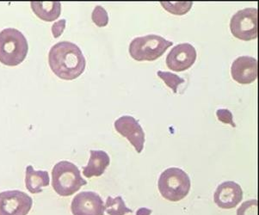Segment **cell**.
<instances>
[{"label":"cell","instance_id":"6da1fadb","mask_svg":"<svg viewBox=\"0 0 259 215\" xmlns=\"http://www.w3.org/2000/svg\"><path fill=\"white\" fill-rule=\"evenodd\" d=\"M49 64L60 78L73 80L84 72L87 60L78 46L64 40L56 43L49 50Z\"/></svg>","mask_w":259,"mask_h":215},{"label":"cell","instance_id":"7a4b0ae2","mask_svg":"<svg viewBox=\"0 0 259 215\" xmlns=\"http://www.w3.org/2000/svg\"><path fill=\"white\" fill-rule=\"evenodd\" d=\"M29 44L22 32L14 28L0 31V62L6 66H16L25 60Z\"/></svg>","mask_w":259,"mask_h":215},{"label":"cell","instance_id":"3957f363","mask_svg":"<svg viewBox=\"0 0 259 215\" xmlns=\"http://www.w3.org/2000/svg\"><path fill=\"white\" fill-rule=\"evenodd\" d=\"M77 165L69 161H61L52 169V185L61 196H70L87 185Z\"/></svg>","mask_w":259,"mask_h":215},{"label":"cell","instance_id":"277c9868","mask_svg":"<svg viewBox=\"0 0 259 215\" xmlns=\"http://www.w3.org/2000/svg\"><path fill=\"white\" fill-rule=\"evenodd\" d=\"M191 182L187 173L178 167H171L162 172L158 178V188L163 198L177 202L187 196Z\"/></svg>","mask_w":259,"mask_h":215},{"label":"cell","instance_id":"5b68a950","mask_svg":"<svg viewBox=\"0 0 259 215\" xmlns=\"http://www.w3.org/2000/svg\"><path fill=\"white\" fill-rule=\"evenodd\" d=\"M173 42L158 34L136 37L130 42V55L137 61H153L164 55Z\"/></svg>","mask_w":259,"mask_h":215},{"label":"cell","instance_id":"8992f818","mask_svg":"<svg viewBox=\"0 0 259 215\" xmlns=\"http://www.w3.org/2000/svg\"><path fill=\"white\" fill-rule=\"evenodd\" d=\"M230 29L234 37L242 40L256 39L258 34V11L256 8H245L233 15Z\"/></svg>","mask_w":259,"mask_h":215},{"label":"cell","instance_id":"52a82bcc","mask_svg":"<svg viewBox=\"0 0 259 215\" xmlns=\"http://www.w3.org/2000/svg\"><path fill=\"white\" fill-rule=\"evenodd\" d=\"M33 200L20 190H7L0 193V215H28Z\"/></svg>","mask_w":259,"mask_h":215},{"label":"cell","instance_id":"ba28073f","mask_svg":"<svg viewBox=\"0 0 259 215\" xmlns=\"http://www.w3.org/2000/svg\"><path fill=\"white\" fill-rule=\"evenodd\" d=\"M71 211L73 215H104V201L93 191H83L72 199Z\"/></svg>","mask_w":259,"mask_h":215},{"label":"cell","instance_id":"9c48e42d","mask_svg":"<svg viewBox=\"0 0 259 215\" xmlns=\"http://www.w3.org/2000/svg\"><path fill=\"white\" fill-rule=\"evenodd\" d=\"M114 126L116 132L127 138L136 152H142L144 148L145 133L136 118L131 115H123L115 120Z\"/></svg>","mask_w":259,"mask_h":215},{"label":"cell","instance_id":"30bf717a","mask_svg":"<svg viewBox=\"0 0 259 215\" xmlns=\"http://www.w3.org/2000/svg\"><path fill=\"white\" fill-rule=\"evenodd\" d=\"M196 50L190 43H181L172 48L166 57L168 68L175 72H184L193 66L196 60Z\"/></svg>","mask_w":259,"mask_h":215},{"label":"cell","instance_id":"8fae6325","mask_svg":"<svg viewBox=\"0 0 259 215\" xmlns=\"http://www.w3.org/2000/svg\"><path fill=\"white\" fill-rule=\"evenodd\" d=\"M231 74L234 80L241 84L252 83L258 75L257 60L250 56L237 58L231 66Z\"/></svg>","mask_w":259,"mask_h":215},{"label":"cell","instance_id":"7c38bea8","mask_svg":"<svg viewBox=\"0 0 259 215\" xmlns=\"http://www.w3.org/2000/svg\"><path fill=\"white\" fill-rule=\"evenodd\" d=\"M243 199V190L239 184L233 181L224 182L217 187L213 200L223 209L234 208Z\"/></svg>","mask_w":259,"mask_h":215},{"label":"cell","instance_id":"4fadbf2b","mask_svg":"<svg viewBox=\"0 0 259 215\" xmlns=\"http://www.w3.org/2000/svg\"><path fill=\"white\" fill-rule=\"evenodd\" d=\"M91 157L87 166L83 168V174L85 178L100 177L103 175L110 164V156L101 150H91Z\"/></svg>","mask_w":259,"mask_h":215},{"label":"cell","instance_id":"5bb4252c","mask_svg":"<svg viewBox=\"0 0 259 215\" xmlns=\"http://www.w3.org/2000/svg\"><path fill=\"white\" fill-rule=\"evenodd\" d=\"M25 185L26 189L31 194L42 192V188L49 185V172L46 170H35L32 165H28L26 167Z\"/></svg>","mask_w":259,"mask_h":215},{"label":"cell","instance_id":"9a60e30c","mask_svg":"<svg viewBox=\"0 0 259 215\" xmlns=\"http://www.w3.org/2000/svg\"><path fill=\"white\" fill-rule=\"evenodd\" d=\"M30 6L33 12L41 20L53 22L61 16L60 2H31Z\"/></svg>","mask_w":259,"mask_h":215},{"label":"cell","instance_id":"2e32d148","mask_svg":"<svg viewBox=\"0 0 259 215\" xmlns=\"http://www.w3.org/2000/svg\"><path fill=\"white\" fill-rule=\"evenodd\" d=\"M104 207L107 213L110 215H125L128 212H133L132 210L125 205V202L121 196H117L115 198L109 196L107 198Z\"/></svg>","mask_w":259,"mask_h":215},{"label":"cell","instance_id":"e0dca14e","mask_svg":"<svg viewBox=\"0 0 259 215\" xmlns=\"http://www.w3.org/2000/svg\"><path fill=\"white\" fill-rule=\"evenodd\" d=\"M164 10L174 15H185L190 12V9L193 6L192 2H160Z\"/></svg>","mask_w":259,"mask_h":215},{"label":"cell","instance_id":"ac0fdd59","mask_svg":"<svg viewBox=\"0 0 259 215\" xmlns=\"http://www.w3.org/2000/svg\"><path fill=\"white\" fill-rule=\"evenodd\" d=\"M157 75L164 81L169 88L172 90L174 93L178 92V87L183 83H185V79L179 77L178 75L174 74L172 72H163V71H158Z\"/></svg>","mask_w":259,"mask_h":215},{"label":"cell","instance_id":"d6986e66","mask_svg":"<svg viewBox=\"0 0 259 215\" xmlns=\"http://www.w3.org/2000/svg\"><path fill=\"white\" fill-rule=\"evenodd\" d=\"M92 19L98 27H105L109 23V15L104 7L97 6L92 13Z\"/></svg>","mask_w":259,"mask_h":215},{"label":"cell","instance_id":"ffe728a7","mask_svg":"<svg viewBox=\"0 0 259 215\" xmlns=\"http://www.w3.org/2000/svg\"><path fill=\"white\" fill-rule=\"evenodd\" d=\"M258 203L256 200H250L241 204L237 210V215H257Z\"/></svg>","mask_w":259,"mask_h":215},{"label":"cell","instance_id":"44dd1931","mask_svg":"<svg viewBox=\"0 0 259 215\" xmlns=\"http://www.w3.org/2000/svg\"><path fill=\"white\" fill-rule=\"evenodd\" d=\"M217 117L222 122L226 124H231L233 127H235L236 125L233 122V114L229 109H220L216 111Z\"/></svg>","mask_w":259,"mask_h":215},{"label":"cell","instance_id":"7402d4cb","mask_svg":"<svg viewBox=\"0 0 259 215\" xmlns=\"http://www.w3.org/2000/svg\"><path fill=\"white\" fill-rule=\"evenodd\" d=\"M66 19H61L56 23H54L52 26V33L55 38L59 37L66 28Z\"/></svg>","mask_w":259,"mask_h":215},{"label":"cell","instance_id":"603a6c76","mask_svg":"<svg viewBox=\"0 0 259 215\" xmlns=\"http://www.w3.org/2000/svg\"><path fill=\"white\" fill-rule=\"evenodd\" d=\"M151 212H152L151 210L147 209V208H144V207H142V208H141V209L137 211V213H136V215H150Z\"/></svg>","mask_w":259,"mask_h":215}]
</instances>
